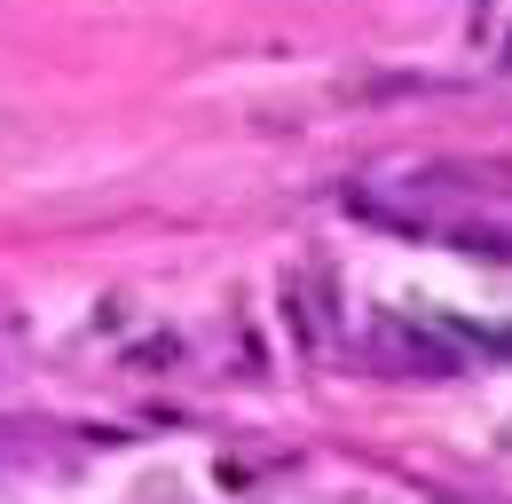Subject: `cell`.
<instances>
[{
	"instance_id": "cell-1",
	"label": "cell",
	"mask_w": 512,
	"mask_h": 504,
	"mask_svg": "<svg viewBox=\"0 0 512 504\" xmlns=\"http://www.w3.org/2000/svg\"><path fill=\"white\" fill-rule=\"evenodd\" d=\"M363 95L371 103H394V95H457V79H442V71H394V79H371Z\"/></svg>"
},
{
	"instance_id": "cell-2",
	"label": "cell",
	"mask_w": 512,
	"mask_h": 504,
	"mask_svg": "<svg viewBox=\"0 0 512 504\" xmlns=\"http://www.w3.org/2000/svg\"><path fill=\"white\" fill-rule=\"evenodd\" d=\"M457 245H465V252H489V260H512V237H497V229H457Z\"/></svg>"
}]
</instances>
